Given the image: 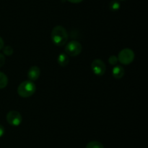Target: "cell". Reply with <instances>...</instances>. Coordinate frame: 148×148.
Wrapping results in <instances>:
<instances>
[{"mask_svg":"<svg viewBox=\"0 0 148 148\" xmlns=\"http://www.w3.org/2000/svg\"><path fill=\"white\" fill-rule=\"evenodd\" d=\"M51 39L52 42L56 46H63L67 41V30L62 26H55L51 33Z\"/></svg>","mask_w":148,"mask_h":148,"instance_id":"1","label":"cell"},{"mask_svg":"<svg viewBox=\"0 0 148 148\" xmlns=\"http://www.w3.org/2000/svg\"><path fill=\"white\" fill-rule=\"evenodd\" d=\"M36 86L33 81L27 80L22 82L17 88V93L19 96L23 98H27L31 97L36 92Z\"/></svg>","mask_w":148,"mask_h":148,"instance_id":"2","label":"cell"},{"mask_svg":"<svg viewBox=\"0 0 148 148\" xmlns=\"http://www.w3.org/2000/svg\"><path fill=\"white\" fill-rule=\"evenodd\" d=\"M82 46L79 41L72 40L69 41L65 46V52L71 57H76L81 53Z\"/></svg>","mask_w":148,"mask_h":148,"instance_id":"3","label":"cell"},{"mask_svg":"<svg viewBox=\"0 0 148 148\" xmlns=\"http://www.w3.org/2000/svg\"><path fill=\"white\" fill-rule=\"evenodd\" d=\"M134 52L132 49L125 48L120 51L119 53L118 60L123 65H129L132 63L134 59Z\"/></svg>","mask_w":148,"mask_h":148,"instance_id":"4","label":"cell"},{"mask_svg":"<svg viewBox=\"0 0 148 148\" xmlns=\"http://www.w3.org/2000/svg\"><path fill=\"white\" fill-rule=\"evenodd\" d=\"M91 69L95 75H103L106 71V65L105 62L100 59H95L91 63Z\"/></svg>","mask_w":148,"mask_h":148,"instance_id":"5","label":"cell"},{"mask_svg":"<svg viewBox=\"0 0 148 148\" xmlns=\"http://www.w3.org/2000/svg\"><path fill=\"white\" fill-rule=\"evenodd\" d=\"M7 123L12 126H18L21 124L23 118L21 114L16 110H11L7 114Z\"/></svg>","mask_w":148,"mask_h":148,"instance_id":"6","label":"cell"},{"mask_svg":"<svg viewBox=\"0 0 148 148\" xmlns=\"http://www.w3.org/2000/svg\"><path fill=\"white\" fill-rule=\"evenodd\" d=\"M40 74V68L37 66L30 67V69L27 71V78L30 81H36L39 78Z\"/></svg>","mask_w":148,"mask_h":148,"instance_id":"7","label":"cell"},{"mask_svg":"<svg viewBox=\"0 0 148 148\" xmlns=\"http://www.w3.org/2000/svg\"><path fill=\"white\" fill-rule=\"evenodd\" d=\"M125 73L124 68L121 65H116L112 70V75L116 79H120L122 78Z\"/></svg>","mask_w":148,"mask_h":148,"instance_id":"8","label":"cell"},{"mask_svg":"<svg viewBox=\"0 0 148 148\" xmlns=\"http://www.w3.org/2000/svg\"><path fill=\"white\" fill-rule=\"evenodd\" d=\"M57 62L59 65L62 67H65L69 64V59L68 55L66 53L59 54L57 58Z\"/></svg>","mask_w":148,"mask_h":148,"instance_id":"9","label":"cell"},{"mask_svg":"<svg viewBox=\"0 0 148 148\" xmlns=\"http://www.w3.org/2000/svg\"><path fill=\"white\" fill-rule=\"evenodd\" d=\"M8 84V78L5 73L0 71V89H4Z\"/></svg>","mask_w":148,"mask_h":148,"instance_id":"10","label":"cell"},{"mask_svg":"<svg viewBox=\"0 0 148 148\" xmlns=\"http://www.w3.org/2000/svg\"><path fill=\"white\" fill-rule=\"evenodd\" d=\"M121 7V4H120L119 1L117 0H112L109 4V8L111 11H118Z\"/></svg>","mask_w":148,"mask_h":148,"instance_id":"11","label":"cell"},{"mask_svg":"<svg viewBox=\"0 0 148 148\" xmlns=\"http://www.w3.org/2000/svg\"><path fill=\"white\" fill-rule=\"evenodd\" d=\"M85 148H104V147L101 142L98 141H92L86 145Z\"/></svg>","mask_w":148,"mask_h":148,"instance_id":"12","label":"cell"},{"mask_svg":"<svg viewBox=\"0 0 148 148\" xmlns=\"http://www.w3.org/2000/svg\"><path fill=\"white\" fill-rule=\"evenodd\" d=\"M3 53L5 55H7V56H11L13 54V52H14V50H13L12 47L11 46H4V48H3Z\"/></svg>","mask_w":148,"mask_h":148,"instance_id":"13","label":"cell"},{"mask_svg":"<svg viewBox=\"0 0 148 148\" xmlns=\"http://www.w3.org/2000/svg\"><path fill=\"white\" fill-rule=\"evenodd\" d=\"M118 57L115 55H111L108 58V62H109L110 65H116L118 62Z\"/></svg>","mask_w":148,"mask_h":148,"instance_id":"14","label":"cell"},{"mask_svg":"<svg viewBox=\"0 0 148 148\" xmlns=\"http://www.w3.org/2000/svg\"><path fill=\"white\" fill-rule=\"evenodd\" d=\"M4 62H5V57L3 54L0 53V68L4 65Z\"/></svg>","mask_w":148,"mask_h":148,"instance_id":"15","label":"cell"},{"mask_svg":"<svg viewBox=\"0 0 148 148\" xmlns=\"http://www.w3.org/2000/svg\"><path fill=\"white\" fill-rule=\"evenodd\" d=\"M4 134V128L3 127V126H1L0 124V137L3 136Z\"/></svg>","mask_w":148,"mask_h":148,"instance_id":"16","label":"cell"},{"mask_svg":"<svg viewBox=\"0 0 148 148\" xmlns=\"http://www.w3.org/2000/svg\"><path fill=\"white\" fill-rule=\"evenodd\" d=\"M4 41H3L2 38L0 36V50H1V49H3V48H4Z\"/></svg>","mask_w":148,"mask_h":148,"instance_id":"17","label":"cell"},{"mask_svg":"<svg viewBox=\"0 0 148 148\" xmlns=\"http://www.w3.org/2000/svg\"><path fill=\"white\" fill-rule=\"evenodd\" d=\"M67 1L71 3H74V4H77V3L82 2L83 0H67Z\"/></svg>","mask_w":148,"mask_h":148,"instance_id":"18","label":"cell"},{"mask_svg":"<svg viewBox=\"0 0 148 148\" xmlns=\"http://www.w3.org/2000/svg\"><path fill=\"white\" fill-rule=\"evenodd\" d=\"M119 1H124V0H119Z\"/></svg>","mask_w":148,"mask_h":148,"instance_id":"19","label":"cell"}]
</instances>
